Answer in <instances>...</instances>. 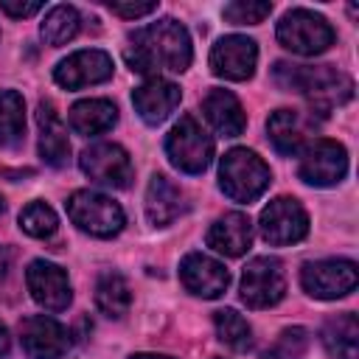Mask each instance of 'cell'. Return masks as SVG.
<instances>
[{"label": "cell", "mask_w": 359, "mask_h": 359, "mask_svg": "<svg viewBox=\"0 0 359 359\" xmlns=\"http://www.w3.org/2000/svg\"><path fill=\"white\" fill-rule=\"evenodd\" d=\"M39 8H42L39 0H28V3H22V0H0V11L8 14V17H31Z\"/></svg>", "instance_id": "d6a6232c"}, {"label": "cell", "mask_w": 359, "mask_h": 359, "mask_svg": "<svg viewBox=\"0 0 359 359\" xmlns=\"http://www.w3.org/2000/svg\"><path fill=\"white\" fill-rule=\"evenodd\" d=\"M359 272L356 264L348 258H323V261H306L300 269V286L306 294L317 300H337L356 289Z\"/></svg>", "instance_id": "52a82bcc"}, {"label": "cell", "mask_w": 359, "mask_h": 359, "mask_svg": "<svg viewBox=\"0 0 359 359\" xmlns=\"http://www.w3.org/2000/svg\"><path fill=\"white\" fill-rule=\"evenodd\" d=\"M205 241H208V247L216 250L219 255L238 258V255H244V252L252 247V222H250L247 213L230 210V213L219 216V219L208 227Z\"/></svg>", "instance_id": "ac0fdd59"}, {"label": "cell", "mask_w": 359, "mask_h": 359, "mask_svg": "<svg viewBox=\"0 0 359 359\" xmlns=\"http://www.w3.org/2000/svg\"><path fill=\"white\" fill-rule=\"evenodd\" d=\"M188 202L180 185H174L165 174H151L146 188V219L151 227H168L174 219L185 213Z\"/></svg>", "instance_id": "ffe728a7"}, {"label": "cell", "mask_w": 359, "mask_h": 359, "mask_svg": "<svg viewBox=\"0 0 359 359\" xmlns=\"http://www.w3.org/2000/svg\"><path fill=\"white\" fill-rule=\"evenodd\" d=\"M297 174L303 182L314 185V188H331L337 182H342V177L348 174V151L342 143L320 137L314 143H306V149L300 151V165Z\"/></svg>", "instance_id": "30bf717a"}, {"label": "cell", "mask_w": 359, "mask_h": 359, "mask_svg": "<svg viewBox=\"0 0 359 359\" xmlns=\"http://www.w3.org/2000/svg\"><path fill=\"white\" fill-rule=\"evenodd\" d=\"M25 135V101L17 90H0V146H17Z\"/></svg>", "instance_id": "484cf974"}, {"label": "cell", "mask_w": 359, "mask_h": 359, "mask_svg": "<svg viewBox=\"0 0 359 359\" xmlns=\"http://www.w3.org/2000/svg\"><path fill=\"white\" fill-rule=\"evenodd\" d=\"M67 121H70V129L76 135L95 137V135L109 132L118 123V107L107 98H84V101H76L70 107Z\"/></svg>", "instance_id": "7402d4cb"}, {"label": "cell", "mask_w": 359, "mask_h": 359, "mask_svg": "<svg viewBox=\"0 0 359 359\" xmlns=\"http://www.w3.org/2000/svg\"><path fill=\"white\" fill-rule=\"evenodd\" d=\"M6 269H8V255H6V250L0 247V278L6 275Z\"/></svg>", "instance_id": "d590c367"}, {"label": "cell", "mask_w": 359, "mask_h": 359, "mask_svg": "<svg viewBox=\"0 0 359 359\" xmlns=\"http://www.w3.org/2000/svg\"><path fill=\"white\" fill-rule=\"evenodd\" d=\"M266 132L272 146L283 154V157H294L306 149V137H309V123L297 109H275L266 118Z\"/></svg>", "instance_id": "603a6c76"}, {"label": "cell", "mask_w": 359, "mask_h": 359, "mask_svg": "<svg viewBox=\"0 0 359 359\" xmlns=\"http://www.w3.org/2000/svg\"><path fill=\"white\" fill-rule=\"evenodd\" d=\"M25 283L31 297L45 309V311H65L73 300V289L67 280V272L59 264H50L45 258H36L25 269Z\"/></svg>", "instance_id": "9a60e30c"}, {"label": "cell", "mask_w": 359, "mask_h": 359, "mask_svg": "<svg viewBox=\"0 0 359 359\" xmlns=\"http://www.w3.org/2000/svg\"><path fill=\"white\" fill-rule=\"evenodd\" d=\"M129 359H174V356H165V353H132Z\"/></svg>", "instance_id": "e575fe53"}, {"label": "cell", "mask_w": 359, "mask_h": 359, "mask_svg": "<svg viewBox=\"0 0 359 359\" xmlns=\"http://www.w3.org/2000/svg\"><path fill=\"white\" fill-rule=\"evenodd\" d=\"M79 25H81V17H79V11L73 8V6H53L48 14H45V20L39 22V36L48 42V45H53V48H59V45H65V42H70L76 34H79Z\"/></svg>", "instance_id": "4316f807"}, {"label": "cell", "mask_w": 359, "mask_h": 359, "mask_svg": "<svg viewBox=\"0 0 359 359\" xmlns=\"http://www.w3.org/2000/svg\"><path fill=\"white\" fill-rule=\"evenodd\" d=\"M20 227L34 238H50L56 233V227H59V219H56L50 205L36 199V202H28L20 210Z\"/></svg>", "instance_id": "f1b7e54d"}, {"label": "cell", "mask_w": 359, "mask_h": 359, "mask_svg": "<svg viewBox=\"0 0 359 359\" xmlns=\"http://www.w3.org/2000/svg\"><path fill=\"white\" fill-rule=\"evenodd\" d=\"M112 70H115L112 56L107 50L90 48V50H76L67 59H62L53 67V81L65 90H81V87L112 79Z\"/></svg>", "instance_id": "5bb4252c"}, {"label": "cell", "mask_w": 359, "mask_h": 359, "mask_svg": "<svg viewBox=\"0 0 359 359\" xmlns=\"http://www.w3.org/2000/svg\"><path fill=\"white\" fill-rule=\"evenodd\" d=\"M210 73L227 81H247L258 65V45L250 36L227 34L210 48Z\"/></svg>", "instance_id": "7c38bea8"}, {"label": "cell", "mask_w": 359, "mask_h": 359, "mask_svg": "<svg viewBox=\"0 0 359 359\" xmlns=\"http://www.w3.org/2000/svg\"><path fill=\"white\" fill-rule=\"evenodd\" d=\"M278 42L297 56H317L334 45L331 22L311 8H289L278 22Z\"/></svg>", "instance_id": "277c9868"}, {"label": "cell", "mask_w": 359, "mask_h": 359, "mask_svg": "<svg viewBox=\"0 0 359 359\" xmlns=\"http://www.w3.org/2000/svg\"><path fill=\"white\" fill-rule=\"evenodd\" d=\"M213 325H216V337L227 348H233L238 353H244V351L252 348V328H250V323L236 309H219V311H213Z\"/></svg>", "instance_id": "83f0119b"}, {"label": "cell", "mask_w": 359, "mask_h": 359, "mask_svg": "<svg viewBox=\"0 0 359 359\" xmlns=\"http://www.w3.org/2000/svg\"><path fill=\"white\" fill-rule=\"evenodd\" d=\"M81 171L107 188H129L132 182V160L129 151L118 143H93L79 154Z\"/></svg>", "instance_id": "8fae6325"}, {"label": "cell", "mask_w": 359, "mask_h": 359, "mask_svg": "<svg viewBox=\"0 0 359 359\" xmlns=\"http://www.w3.org/2000/svg\"><path fill=\"white\" fill-rule=\"evenodd\" d=\"M202 112L208 118V123L222 135V137H238L247 126V115L238 104V98L230 90L213 87L205 101H202Z\"/></svg>", "instance_id": "44dd1931"}, {"label": "cell", "mask_w": 359, "mask_h": 359, "mask_svg": "<svg viewBox=\"0 0 359 359\" xmlns=\"http://www.w3.org/2000/svg\"><path fill=\"white\" fill-rule=\"evenodd\" d=\"M306 345H309V331L294 325V328H283L280 337H278V345L264 351L261 359H300L306 353Z\"/></svg>", "instance_id": "4dcf8cb0"}, {"label": "cell", "mask_w": 359, "mask_h": 359, "mask_svg": "<svg viewBox=\"0 0 359 359\" xmlns=\"http://www.w3.org/2000/svg\"><path fill=\"white\" fill-rule=\"evenodd\" d=\"M107 8L118 17H126V20H137V17H146L151 11H157V3L154 0H146V3H118V0H109Z\"/></svg>", "instance_id": "1f68e13d"}, {"label": "cell", "mask_w": 359, "mask_h": 359, "mask_svg": "<svg viewBox=\"0 0 359 359\" xmlns=\"http://www.w3.org/2000/svg\"><path fill=\"white\" fill-rule=\"evenodd\" d=\"M3 210H6V199L0 196V216H3Z\"/></svg>", "instance_id": "8d00e7d4"}, {"label": "cell", "mask_w": 359, "mask_h": 359, "mask_svg": "<svg viewBox=\"0 0 359 359\" xmlns=\"http://www.w3.org/2000/svg\"><path fill=\"white\" fill-rule=\"evenodd\" d=\"M258 227L266 244L286 247L309 236V213L294 196H275L258 216Z\"/></svg>", "instance_id": "ba28073f"}, {"label": "cell", "mask_w": 359, "mask_h": 359, "mask_svg": "<svg viewBox=\"0 0 359 359\" xmlns=\"http://www.w3.org/2000/svg\"><path fill=\"white\" fill-rule=\"evenodd\" d=\"M95 306L104 317L109 320H121L129 306H132V292H129V283L121 272H101L98 275V283H95Z\"/></svg>", "instance_id": "d4e9b609"}, {"label": "cell", "mask_w": 359, "mask_h": 359, "mask_svg": "<svg viewBox=\"0 0 359 359\" xmlns=\"http://www.w3.org/2000/svg\"><path fill=\"white\" fill-rule=\"evenodd\" d=\"M20 345L28 359H59L70 348V334L59 320L31 314L20 320Z\"/></svg>", "instance_id": "4fadbf2b"}, {"label": "cell", "mask_w": 359, "mask_h": 359, "mask_svg": "<svg viewBox=\"0 0 359 359\" xmlns=\"http://www.w3.org/2000/svg\"><path fill=\"white\" fill-rule=\"evenodd\" d=\"M241 300L250 309H269L278 306L286 294V275L278 258L272 255H258L252 258L244 272H241Z\"/></svg>", "instance_id": "9c48e42d"}, {"label": "cell", "mask_w": 359, "mask_h": 359, "mask_svg": "<svg viewBox=\"0 0 359 359\" xmlns=\"http://www.w3.org/2000/svg\"><path fill=\"white\" fill-rule=\"evenodd\" d=\"M328 356L334 359H356L359 356V320L353 311H342L325 320L320 334Z\"/></svg>", "instance_id": "cb8c5ba5"}, {"label": "cell", "mask_w": 359, "mask_h": 359, "mask_svg": "<svg viewBox=\"0 0 359 359\" xmlns=\"http://www.w3.org/2000/svg\"><path fill=\"white\" fill-rule=\"evenodd\" d=\"M272 14V3L266 0H233L222 8V17L233 25H258Z\"/></svg>", "instance_id": "f546056e"}, {"label": "cell", "mask_w": 359, "mask_h": 359, "mask_svg": "<svg viewBox=\"0 0 359 359\" xmlns=\"http://www.w3.org/2000/svg\"><path fill=\"white\" fill-rule=\"evenodd\" d=\"M8 348H11V337H8V328L0 323V359L8 353Z\"/></svg>", "instance_id": "836d02e7"}, {"label": "cell", "mask_w": 359, "mask_h": 359, "mask_svg": "<svg viewBox=\"0 0 359 359\" xmlns=\"http://www.w3.org/2000/svg\"><path fill=\"white\" fill-rule=\"evenodd\" d=\"M180 101H182V90L168 79H149L140 87H135V93H132L135 112L149 126L163 123L180 107Z\"/></svg>", "instance_id": "e0dca14e"}, {"label": "cell", "mask_w": 359, "mask_h": 359, "mask_svg": "<svg viewBox=\"0 0 359 359\" xmlns=\"http://www.w3.org/2000/svg\"><path fill=\"white\" fill-rule=\"evenodd\" d=\"M123 59L129 70L151 79H160V73H185L194 59L191 34L174 17H163L129 34Z\"/></svg>", "instance_id": "6da1fadb"}, {"label": "cell", "mask_w": 359, "mask_h": 359, "mask_svg": "<svg viewBox=\"0 0 359 359\" xmlns=\"http://www.w3.org/2000/svg\"><path fill=\"white\" fill-rule=\"evenodd\" d=\"M272 182L269 165L252 151V149H230L219 163V188L233 202L250 205L255 202Z\"/></svg>", "instance_id": "3957f363"}, {"label": "cell", "mask_w": 359, "mask_h": 359, "mask_svg": "<svg viewBox=\"0 0 359 359\" xmlns=\"http://www.w3.org/2000/svg\"><path fill=\"white\" fill-rule=\"evenodd\" d=\"M180 280L182 286L205 300L222 297L230 286V272L224 269L222 261L205 255V252H188L180 264Z\"/></svg>", "instance_id": "2e32d148"}, {"label": "cell", "mask_w": 359, "mask_h": 359, "mask_svg": "<svg viewBox=\"0 0 359 359\" xmlns=\"http://www.w3.org/2000/svg\"><path fill=\"white\" fill-rule=\"evenodd\" d=\"M272 79L286 93H300L311 112L328 115L334 107H342L353 98V81L334 65H292L275 62Z\"/></svg>", "instance_id": "7a4b0ae2"}, {"label": "cell", "mask_w": 359, "mask_h": 359, "mask_svg": "<svg viewBox=\"0 0 359 359\" xmlns=\"http://www.w3.org/2000/svg\"><path fill=\"white\" fill-rule=\"evenodd\" d=\"M67 216L70 222L95 238H112L123 230V208L98 191H73L67 199Z\"/></svg>", "instance_id": "8992f818"}, {"label": "cell", "mask_w": 359, "mask_h": 359, "mask_svg": "<svg viewBox=\"0 0 359 359\" xmlns=\"http://www.w3.org/2000/svg\"><path fill=\"white\" fill-rule=\"evenodd\" d=\"M36 126H39V154L50 168H65L70 163V140L67 129L50 101H39L36 107Z\"/></svg>", "instance_id": "d6986e66"}, {"label": "cell", "mask_w": 359, "mask_h": 359, "mask_svg": "<svg viewBox=\"0 0 359 359\" xmlns=\"http://www.w3.org/2000/svg\"><path fill=\"white\" fill-rule=\"evenodd\" d=\"M168 163L182 174H202L213 160V137L194 115H182L165 135Z\"/></svg>", "instance_id": "5b68a950"}]
</instances>
